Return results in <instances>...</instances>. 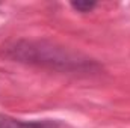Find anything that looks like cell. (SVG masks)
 Returning a JSON list of instances; mask_svg holds the SVG:
<instances>
[{"label": "cell", "mask_w": 130, "mask_h": 128, "mask_svg": "<svg viewBox=\"0 0 130 128\" xmlns=\"http://www.w3.org/2000/svg\"><path fill=\"white\" fill-rule=\"evenodd\" d=\"M6 54L20 62L48 65L52 68L73 69V68H82L85 65V60H77L70 53H65L62 50L53 45H47L44 42L20 41V42H15L12 47H9Z\"/></svg>", "instance_id": "cell-1"}, {"label": "cell", "mask_w": 130, "mask_h": 128, "mask_svg": "<svg viewBox=\"0 0 130 128\" xmlns=\"http://www.w3.org/2000/svg\"><path fill=\"white\" fill-rule=\"evenodd\" d=\"M56 122L52 121H20L6 115H0V128H56Z\"/></svg>", "instance_id": "cell-2"}, {"label": "cell", "mask_w": 130, "mask_h": 128, "mask_svg": "<svg viewBox=\"0 0 130 128\" xmlns=\"http://www.w3.org/2000/svg\"><path fill=\"white\" fill-rule=\"evenodd\" d=\"M95 5H97L95 2H73L71 3V6L79 12H89L95 8Z\"/></svg>", "instance_id": "cell-3"}]
</instances>
